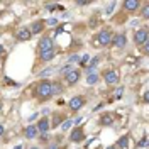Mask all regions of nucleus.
<instances>
[{"label": "nucleus", "instance_id": "obj_33", "mask_svg": "<svg viewBox=\"0 0 149 149\" xmlns=\"http://www.w3.org/2000/svg\"><path fill=\"white\" fill-rule=\"evenodd\" d=\"M3 53H5V47H3V46H2V44H0V56L3 54Z\"/></svg>", "mask_w": 149, "mask_h": 149}, {"label": "nucleus", "instance_id": "obj_11", "mask_svg": "<svg viewBox=\"0 0 149 149\" xmlns=\"http://www.w3.org/2000/svg\"><path fill=\"white\" fill-rule=\"evenodd\" d=\"M15 36H17L19 41H29V39L32 37V34H31V31H29L27 27H20L17 31V34H15Z\"/></svg>", "mask_w": 149, "mask_h": 149}, {"label": "nucleus", "instance_id": "obj_25", "mask_svg": "<svg viewBox=\"0 0 149 149\" xmlns=\"http://www.w3.org/2000/svg\"><path fill=\"white\" fill-rule=\"evenodd\" d=\"M113 7H115V2H112L110 5L107 7V10H105V14H112V10H113Z\"/></svg>", "mask_w": 149, "mask_h": 149}, {"label": "nucleus", "instance_id": "obj_26", "mask_svg": "<svg viewBox=\"0 0 149 149\" xmlns=\"http://www.w3.org/2000/svg\"><path fill=\"white\" fill-rule=\"evenodd\" d=\"M142 51H144V54L149 53V42H144V44H142Z\"/></svg>", "mask_w": 149, "mask_h": 149}, {"label": "nucleus", "instance_id": "obj_19", "mask_svg": "<svg viewBox=\"0 0 149 149\" xmlns=\"http://www.w3.org/2000/svg\"><path fill=\"white\" fill-rule=\"evenodd\" d=\"M97 65H98V58H93L92 61H90V65L86 66V71H88V73H93V68Z\"/></svg>", "mask_w": 149, "mask_h": 149}, {"label": "nucleus", "instance_id": "obj_5", "mask_svg": "<svg viewBox=\"0 0 149 149\" xmlns=\"http://www.w3.org/2000/svg\"><path fill=\"white\" fill-rule=\"evenodd\" d=\"M103 80H105L107 85H117L119 83V73L115 70H109V71L103 73Z\"/></svg>", "mask_w": 149, "mask_h": 149}, {"label": "nucleus", "instance_id": "obj_15", "mask_svg": "<svg viewBox=\"0 0 149 149\" xmlns=\"http://www.w3.org/2000/svg\"><path fill=\"white\" fill-rule=\"evenodd\" d=\"M54 56H56L54 49H51V51H42V53H41V59H42V61H51Z\"/></svg>", "mask_w": 149, "mask_h": 149}, {"label": "nucleus", "instance_id": "obj_16", "mask_svg": "<svg viewBox=\"0 0 149 149\" xmlns=\"http://www.w3.org/2000/svg\"><path fill=\"white\" fill-rule=\"evenodd\" d=\"M127 146H129V137H127V136H122L120 139L117 141V146H115V148H122V149H127Z\"/></svg>", "mask_w": 149, "mask_h": 149}, {"label": "nucleus", "instance_id": "obj_35", "mask_svg": "<svg viewBox=\"0 0 149 149\" xmlns=\"http://www.w3.org/2000/svg\"><path fill=\"white\" fill-rule=\"evenodd\" d=\"M105 149H117L115 146H109V148H105Z\"/></svg>", "mask_w": 149, "mask_h": 149}, {"label": "nucleus", "instance_id": "obj_3", "mask_svg": "<svg viewBox=\"0 0 149 149\" xmlns=\"http://www.w3.org/2000/svg\"><path fill=\"white\" fill-rule=\"evenodd\" d=\"M85 103H86V100H85V97H81V95H76V97H73L71 100H70V109H71V112H78L81 107H83Z\"/></svg>", "mask_w": 149, "mask_h": 149}, {"label": "nucleus", "instance_id": "obj_8", "mask_svg": "<svg viewBox=\"0 0 149 149\" xmlns=\"http://www.w3.org/2000/svg\"><path fill=\"white\" fill-rule=\"evenodd\" d=\"M83 139H85V134H83V129H81V127L73 129V132L70 134V141H71V142H81Z\"/></svg>", "mask_w": 149, "mask_h": 149}, {"label": "nucleus", "instance_id": "obj_32", "mask_svg": "<svg viewBox=\"0 0 149 149\" xmlns=\"http://www.w3.org/2000/svg\"><path fill=\"white\" fill-rule=\"evenodd\" d=\"M47 149H63V148H59V146H56V144H53V146H49Z\"/></svg>", "mask_w": 149, "mask_h": 149}, {"label": "nucleus", "instance_id": "obj_36", "mask_svg": "<svg viewBox=\"0 0 149 149\" xmlns=\"http://www.w3.org/2000/svg\"><path fill=\"white\" fill-rule=\"evenodd\" d=\"M14 149H22V146H15V148H14Z\"/></svg>", "mask_w": 149, "mask_h": 149}, {"label": "nucleus", "instance_id": "obj_31", "mask_svg": "<svg viewBox=\"0 0 149 149\" xmlns=\"http://www.w3.org/2000/svg\"><path fill=\"white\" fill-rule=\"evenodd\" d=\"M83 117H78V119H76V120H74V124H76V125H80V124H83Z\"/></svg>", "mask_w": 149, "mask_h": 149}, {"label": "nucleus", "instance_id": "obj_9", "mask_svg": "<svg viewBox=\"0 0 149 149\" xmlns=\"http://www.w3.org/2000/svg\"><path fill=\"white\" fill-rule=\"evenodd\" d=\"M112 44H113L115 47H119V49L125 47V44H127V37H125V34H117V36H113Z\"/></svg>", "mask_w": 149, "mask_h": 149}, {"label": "nucleus", "instance_id": "obj_27", "mask_svg": "<svg viewBox=\"0 0 149 149\" xmlns=\"http://www.w3.org/2000/svg\"><path fill=\"white\" fill-rule=\"evenodd\" d=\"M86 61H88V54H83V58H80V65L81 66H83Z\"/></svg>", "mask_w": 149, "mask_h": 149}, {"label": "nucleus", "instance_id": "obj_22", "mask_svg": "<svg viewBox=\"0 0 149 149\" xmlns=\"http://www.w3.org/2000/svg\"><path fill=\"white\" fill-rule=\"evenodd\" d=\"M141 15H142V19H149V5H148V3L142 7V10H141Z\"/></svg>", "mask_w": 149, "mask_h": 149}, {"label": "nucleus", "instance_id": "obj_4", "mask_svg": "<svg viewBox=\"0 0 149 149\" xmlns=\"http://www.w3.org/2000/svg\"><path fill=\"white\" fill-rule=\"evenodd\" d=\"M148 31L146 29H137L136 32H134V42L137 44V46H142L144 42H148Z\"/></svg>", "mask_w": 149, "mask_h": 149}, {"label": "nucleus", "instance_id": "obj_24", "mask_svg": "<svg viewBox=\"0 0 149 149\" xmlns=\"http://www.w3.org/2000/svg\"><path fill=\"white\" fill-rule=\"evenodd\" d=\"M71 125H73V120H66L65 124L61 125V127H63V130H68L70 127H71Z\"/></svg>", "mask_w": 149, "mask_h": 149}, {"label": "nucleus", "instance_id": "obj_6", "mask_svg": "<svg viewBox=\"0 0 149 149\" xmlns=\"http://www.w3.org/2000/svg\"><path fill=\"white\" fill-rule=\"evenodd\" d=\"M80 76H81V73L78 71V70H70L68 73L65 74L66 78V83L70 85V86H73V85L78 83V80H80Z\"/></svg>", "mask_w": 149, "mask_h": 149}, {"label": "nucleus", "instance_id": "obj_20", "mask_svg": "<svg viewBox=\"0 0 149 149\" xmlns=\"http://www.w3.org/2000/svg\"><path fill=\"white\" fill-rule=\"evenodd\" d=\"M100 124H102V125H112V117L110 115H103Z\"/></svg>", "mask_w": 149, "mask_h": 149}, {"label": "nucleus", "instance_id": "obj_13", "mask_svg": "<svg viewBox=\"0 0 149 149\" xmlns=\"http://www.w3.org/2000/svg\"><path fill=\"white\" fill-rule=\"evenodd\" d=\"M44 24H46L44 20H36V22L32 24V27L29 29V31H31V34H39V32L44 29Z\"/></svg>", "mask_w": 149, "mask_h": 149}, {"label": "nucleus", "instance_id": "obj_21", "mask_svg": "<svg viewBox=\"0 0 149 149\" xmlns=\"http://www.w3.org/2000/svg\"><path fill=\"white\" fill-rule=\"evenodd\" d=\"M61 120H63V115H54V119H53V127H58V125H61Z\"/></svg>", "mask_w": 149, "mask_h": 149}, {"label": "nucleus", "instance_id": "obj_30", "mask_svg": "<svg viewBox=\"0 0 149 149\" xmlns=\"http://www.w3.org/2000/svg\"><path fill=\"white\" fill-rule=\"evenodd\" d=\"M47 24H49V26H56V24H58V20H56V19H49V20H47Z\"/></svg>", "mask_w": 149, "mask_h": 149}, {"label": "nucleus", "instance_id": "obj_37", "mask_svg": "<svg viewBox=\"0 0 149 149\" xmlns=\"http://www.w3.org/2000/svg\"><path fill=\"white\" fill-rule=\"evenodd\" d=\"M29 149H39V148H36V146H32V148H29Z\"/></svg>", "mask_w": 149, "mask_h": 149}, {"label": "nucleus", "instance_id": "obj_29", "mask_svg": "<svg viewBox=\"0 0 149 149\" xmlns=\"http://www.w3.org/2000/svg\"><path fill=\"white\" fill-rule=\"evenodd\" d=\"M53 73V70H44L42 73H41V76H47V74H51Z\"/></svg>", "mask_w": 149, "mask_h": 149}, {"label": "nucleus", "instance_id": "obj_28", "mask_svg": "<svg viewBox=\"0 0 149 149\" xmlns=\"http://www.w3.org/2000/svg\"><path fill=\"white\" fill-rule=\"evenodd\" d=\"M122 92H124V86H119V88H117V92H115V97L119 98V97L122 95Z\"/></svg>", "mask_w": 149, "mask_h": 149}, {"label": "nucleus", "instance_id": "obj_10", "mask_svg": "<svg viewBox=\"0 0 149 149\" xmlns=\"http://www.w3.org/2000/svg\"><path fill=\"white\" fill-rule=\"evenodd\" d=\"M39 49H41V53L42 51H51L53 49V39L51 37H42L39 41Z\"/></svg>", "mask_w": 149, "mask_h": 149}, {"label": "nucleus", "instance_id": "obj_1", "mask_svg": "<svg viewBox=\"0 0 149 149\" xmlns=\"http://www.w3.org/2000/svg\"><path fill=\"white\" fill-rule=\"evenodd\" d=\"M36 95H37V98L39 100H47V98H51L53 95H51V81H41V83L37 85V88H36Z\"/></svg>", "mask_w": 149, "mask_h": 149}, {"label": "nucleus", "instance_id": "obj_23", "mask_svg": "<svg viewBox=\"0 0 149 149\" xmlns=\"http://www.w3.org/2000/svg\"><path fill=\"white\" fill-rule=\"evenodd\" d=\"M146 144H148V137L144 136V137H142V139L137 142V148H146Z\"/></svg>", "mask_w": 149, "mask_h": 149}, {"label": "nucleus", "instance_id": "obj_38", "mask_svg": "<svg viewBox=\"0 0 149 149\" xmlns=\"http://www.w3.org/2000/svg\"><path fill=\"white\" fill-rule=\"evenodd\" d=\"M0 112H2V102H0Z\"/></svg>", "mask_w": 149, "mask_h": 149}, {"label": "nucleus", "instance_id": "obj_2", "mask_svg": "<svg viewBox=\"0 0 149 149\" xmlns=\"http://www.w3.org/2000/svg\"><path fill=\"white\" fill-rule=\"evenodd\" d=\"M112 39H113V34H112L110 31L103 29V31H100V32L95 36V44H97V46H109L112 42Z\"/></svg>", "mask_w": 149, "mask_h": 149}, {"label": "nucleus", "instance_id": "obj_39", "mask_svg": "<svg viewBox=\"0 0 149 149\" xmlns=\"http://www.w3.org/2000/svg\"><path fill=\"white\" fill-rule=\"evenodd\" d=\"M0 15H2V10H0Z\"/></svg>", "mask_w": 149, "mask_h": 149}, {"label": "nucleus", "instance_id": "obj_12", "mask_svg": "<svg viewBox=\"0 0 149 149\" xmlns=\"http://www.w3.org/2000/svg\"><path fill=\"white\" fill-rule=\"evenodd\" d=\"M49 127H51V124H49V119H41V120L37 122V125H36L37 132H42V134H46L47 130H49Z\"/></svg>", "mask_w": 149, "mask_h": 149}, {"label": "nucleus", "instance_id": "obj_7", "mask_svg": "<svg viewBox=\"0 0 149 149\" xmlns=\"http://www.w3.org/2000/svg\"><path fill=\"white\" fill-rule=\"evenodd\" d=\"M141 7V2L139 0H125L124 2V9L127 10V12H130V14H134V12H137Z\"/></svg>", "mask_w": 149, "mask_h": 149}, {"label": "nucleus", "instance_id": "obj_18", "mask_svg": "<svg viewBox=\"0 0 149 149\" xmlns=\"http://www.w3.org/2000/svg\"><path fill=\"white\" fill-rule=\"evenodd\" d=\"M98 81V73H90L88 74V78H86V83L88 85H95Z\"/></svg>", "mask_w": 149, "mask_h": 149}, {"label": "nucleus", "instance_id": "obj_34", "mask_svg": "<svg viewBox=\"0 0 149 149\" xmlns=\"http://www.w3.org/2000/svg\"><path fill=\"white\" fill-rule=\"evenodd\" d=\"M3 130H5V129H3V125H2V124H0V136H2V134H3Z\"/></svg>", "mask_w": 149, "mask_h": 149}, {"label": "nucleus", "instance_id": "obj_14", "mask_svg": "<svg viewBox=\"0 0 149 149\" xmlns=\"http://www.w3.org/2000/svg\"><path fill=\"white\" fill-rule=\"evenodd\" d=\"M24 136H26L27 139H34V137H37L36 125H29V127H26V130H24Z\"/></svg>", "mask_w": 149, "mask_h": 149}, {"label": "nucleus", "instance_id": "obj_17", "mask_svg": "<svg viewBox=\"0 0 149 149\" xmlns=\"http://www.w3.org/2000/svg\"><path fill=\"white\" fill-rule=\"evenodd\" d=\"M63 92V86L59 83H51V95H59Z\"/></svg>", "mask_w": 149, "mask_h": 149}]
</instances>
